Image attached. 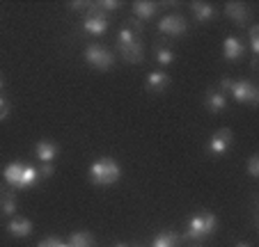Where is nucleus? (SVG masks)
<instances>
[{
    "instance_id": "nucleus-3",
    "label": "nucleus",
    "mask_w": 259,
    "mask_h": 247,
    "mask_svg": "<svg viewBox=\"0 0 259 247\" xmlns=\"http://www.w3.org/2000/svg\"><path fill=\"white\" fill-rule=\"evenodd\" d=\"M215 227H218L215 215L211 211H204V213L191 218V222L186 227V238L188 240H204V238H209L215 231Z\"/></svg>"
},
{
    "instance_id": "nucleus-24",
    "label": "nucleus",
    "mask_w": 259,
    "mask_h": 247,
    "mask_svg": "<svg viewBox=\"0 0 259 247\" xmlns=\"http://www.w3.org/2000/svg\"><path fill=\"white\" fill-rule=\"evenodd\" d=\"M248 174L250 176H259V156L257 154L250 156V160H248Z\"/></svg>"
},
{
    "instance_id": "nucleus-19",
    "label": "nucleus",
    "mask_w": 259,
    "mask_h": 247,
    "mask_svg": "<svg viewBox=\"0 0 259 247\" xmlns=\"http://www.w3.org/2000/svg\"><path fill=\"white\" fill-rule=\"evenodd\" d=\"M191 12L197 21H209V19H213V14H215L213 5H209V3H193Z\"/></svg>"
},
{
    "instance_id": "nucleus-1",
    "label": "nucleus",
    "mask_w": 259,
    "mask_h": 247,
    "mask_svg": "<svg viewBox=\"0 0 259 247\" xmlns=\"http://www.w3.org/2000/svg\"><path fill=\"white\" fill-rule=\"evenodd\" d=\"M122 176V167L113 158H99L97 163L90 165V181L94 185H113Z\"/></svg>"
},
{
    "instance_id": "nucleus-18",
    "label": "nucleus",
    "mask_w": 259,
    "mask_h": 247,
    "mask_svg": "<svg viewBox=\"0 0 259 247\" xmlns=\"http://www.w3.org/2000/svg\"><path fill=\"white\" fill-rule=\"evenodd\" d=\"M16 213V197L7 190H0V215H14Z\"/></svg>"
},
{
    "instance_id": "nucleus-2",
    "label": "nucleus",
    "mask_w": 259,
    "mask_h": 247,
    "mask_svg": "<svg viewBox=\"0 0 259 247\" xmlns=\"http://www.w3.org/2000/svg\"><path fill=\"white\" fill-rule=\"evenodd\" d=\"M5 181L12 185V188H30V185L37 183L39 179V170L32 167V165H25V163H12L5 167Z\"/></svg>"
},
{
    "instance_id": "nucleus-17",
    "label": "nucleus",
    "mask_w": 259,
    "mask_h": 247,
    "mask_svg": "<svg viewBox=\"0 0 259 247\" xmlns=\"http://www.w3.org/2000/svg\"><path fill=\"white\" fill-rule=\"evenodd\" d=\"M181 242V236L177 231H163L154 238L152 247H179Z\"/></svg>"
},
{
    "instance_id": "nucleus-31",
    "label": "nucleus",
    "mask_w": 259,
    "mask_h": 247,
    "mask_svg": "<svg viewBox=\"0 0 259 247\" xmlns=\"http://www.w3.org/2000/svg\"><path fill=\"white\" fill-rule=\"evenodd\" d=\"M3 87H5V82H3V76H0V89H3Z\"/></svg>"
},
{
    "instance_id": "nucleus-29",
    "label": "nucleus",
    "mask_w": 259,
    "mask_h": 247,
    "mask_svg": "<svg viewBox=\"0 0 259 247\" xmlns=\"http://www.w3.org/2000/svg\"><path fill=\"white\" fill-rule=\"evenodd\" d=\"M83 7H90L88 3H83V0H78V3H71V10H76V12H83Z\"/></svg>"
},
{
    "instance_id": "nucleus-15",
    "label": "nucleus",
    "mask_w": 259,
    "mask_h": 247,
    "mask_svg": "<svg viewBox=\"0 0 259 247\" xmlns=\"http://www.w3.org/2000/svg\"><path fill=\"white\" fill-rule=\"evenodd\" d=\"M167 85H170V78L163 71H152L147 76V89H152V92H163L167 89Z\"/></svg>"
},
{
    "instance_id": "nucleus-23",
    "label": "nucleus",
    "mask_w": 259,
    "mask_h": 247,
    "mask_svg": "<svg viewBox=\"0 0 259 247\" xmlns=\"http://www.w3.org/2000/svg\"><path fill=\"white\" fill-rule=\"evenodd\" d=\"M55 174V165L53 163H41L39 167V179H51Z\"/></svg>"
},
{
    "instance_id": "nucleus-6",
    "label": "nucleus",
    "mask_w": 259,
    "mask_h": 247,
    "mask_svg": "<svg viewBox=\"0 0 259 247\" xmlns=\"http://www.w3.org/2000/svg\"><path fill=\"white\" fill-rule=\"evenodd\" d=\"M230 92H232V96H234L239 103H248V106H257V103H259V92H257V87H254L250 80L232 82Z\"/></svg>"
},
{
    "instance_id": "nucleus-12",
    "label": "nucleus",
    "mask_w": 259,
    "mask_h": 247,
    "mask_svg": "<svg viewBox=\"0 0 259 247\" xmlns=\"http://www.w3.org/2000/svg\"><path fill=\"white\" fill-rule=\"evenodd\" d=\"M204 106L209 112H223L227 108V98L223 92H215V89H209L204 96Z\"/></svg>"
},
{
    "instance_id": "nucleus-26",
    "label": "nucleus",
    "mask_w": 259,
    "mask_h": 247,
    "mask_svg": "<svg viewBox=\"0 0 259 247\" xmlns=\"http://www.w3.org/2000/svg\"><path fill=\"white\" fill-rule=\"evenodd\" d=\"M99 10H108V12H115L119 10V3L117 0H101V3H97Z\"/></svg>"
},
{
    "instance_id": "nucleus-27",
    "label": "nucleus",
    "mask_w": 259,
    "mask_h": 247,
    "mask_svg": "<svg viewBox=\"0 0 259 247\" xmlns=\"http://www.w3.org/2000/svg\"><path fill=\"white\" fill-rule=\"evenodd\" d=\"M7 115H10V103H7L5 98L0 96V121L7 119Z\"/></svg>"
},
{
    "instance_id": "nucleus-4",
    "label": "nucleus",
    "mask_w": 259,
    "mask_h": 247,
    "mask_svg": "<svg viewBox=\"0 0 259 247\" xmlns=\"http://www.w3.org/2000/svg\"><path fill=\"white\" fill-rule=\"evenodd\" d=\"M85 62L90 67L99 69V71H108V69L113 67V53L101 44H90L85 48Z\"/></svg>"
},
{
    "instance_id": "nucleus-16",
    "label": "nucleus",
    "mask_w": 259,
    "mask_h": 247,
    "mask_svg": "<svg viewBox=\"0 0 259 247\" xmlns=\"http://www.w3.org/2000/svg\"><path fill=\"white\" fill-rule=\"evenodd\" d=\"M133 14H136L138 21H147L152 19L154 14H156V3H145V0H138V3H133Z\"/></svg>"
},
{
    "instance_id": "nucleus-32",
    "label": "nucleus",
    "mask_w": 259,
    "mask_h": 247,
    "mask_svg": "<svg viewBox=\"0 0 259 247\" xmlns=\"http://www.w3.org/2000/svg\"><path fill=\"white\" fill-rule=\"evenodd\" d=\"M117 247H126V245H117Z\"/></svg>"
},
{
    "instance_id": "nucleus-14",
    "label": "nucleus",
    "mask_w": 259,
    "mask_h": 247,
    "mask_svg": "<svg viewBox=\"0 0 259 247\" xmlns=\"http://www.w3.org/2000/svg\"><path fill=\"white\" fill-rule=\"evenodd\" d=\"M243 44H241L236 37H227L225 41H223V55H225V60H239L243 58Z\"/></svg>"
},
{
    "instance_id": "nucleus-21",
    "label": "nucleus",
    "mask_w": 259,
    "mask_h": 247,
    "mask_svg": "<svg viewBox=\"0 0 259 247\" xmlns=\"http://www.w3.org/2000/svg\"><path fill=\"white\" fill-rule=\"evenodd\" d=\"M156 62L161 64V67H170V64L175 62V53H172L170 48H165V46H158L156 48Z\"/></svg>"
},
{
    "instance_id": "nucleus-28",
    "label": "nucleus",
    "mask_w": 259,
    "mask_h": 247,
    "mask_svg": "<svg viewBox=\"0 0 259 247\" xmlns=\"http://www.w3.org/2000/svg\"><path fill=\"white\" fill-rule=\"evenodd\" d=\"M232 78H223V80H220V89H223V94H225V89H230L232 87Z\"/></svg>"
},
{
    "instance_id": "nucleus-9",
    "label": "nucleus",
    "mask_w": 259,
    "mask_h": 247,
    "mask_svg": "<svg viewBox=\"0 0 259 247\" xmlns=\"http://www.w3.org/2000/svg\"><path fill=\"white\" fill-rule=\"evenodd\" d=\"M34 154H37V158H39L41 163H53L60 154V146L53 144V142H49V140H41V142H37V146H34Z\"/></svg>"
},
{
    "instance_id": "nucleus-11",
    "label": "nucleus",
    "mask_w": 259,
    "mask_h": 247,
    "mask_svg": "<svg viewBox=\"0 0 259 247\" xmlns=\"http://www.w3.org/2000/svg\"><path fill=\"white\" fill-rule=\"evenodd\" d=\"M7 231L14 238H28L32 233V222L28 218H14L10 224H7Z\"/></svg>"
},
{
    "instance_id": "nucleus-25",
    "label": "nucleus",
    "mask_w": 259,
    "mask_h": 247,
    "mask_svg": "<svg viewBox=\"0 0 259 247\" xmlns=\"http://www.w3.org/2000/svg\"><path fill=\"white\" fill-rule=\"evenodd\" d=\"M37 247H69V245H67V242H62L60 238H44V240H41Z\"/></svg>"
},
{
    "instance_id": "nucleus-8",
    "label": "nucleus",
    "mask_w": 259,
    "mask_h": 247,
    "mask_svg": "<svg viewBox=\"0 0 259 247\" xmlns=\"http://www.w3.org/2000/svg\"><path fill=\"white\" fill-rule=\"evenodd\" d=\"M158 28H161V32H165V34L179 37V34H184L188 30V23L184 21V16H179V14H167L161 19Z\"/></svg>"
},
{
    "instance_id": "nucleus-30",
    "label": "nucleus",
    "mask_w": 259,
    "mask_h": 247,
    "mask_svg": "<svg viewBox=\"0 0 259 247\" xmlns=\"http://www.w3.org/2000/svg\"><path fill=\"white\" fill-rule=\"evenodd\" d=\"M236 247H250V245H248V242H239V245H236Z\"/></svg>"
},
{
    "instance_id": "nucleus-22",
    "label": "nucleus",
    "mask_w": 259,
    "mask_h": 247,
    "mask_svg": "<svg viewBox=\"0 0 259 247\" xmlns=\"http://www.w3.org/2000/svg\"><path fill=\"white\" fill-rule=\"evenodd\" d=\"M250 48H252V58L259 55V25L250 28Z\"/></svg>"
},
{
    "instance_id": "nucleus-10",
    "label": "nucleus",
    "mask_w": 259,
    "mask_h": 247,
    "mask_svg": "<svg viewBox=\"0 0 259 247\" xmlns=\"http://www.w3.org/2000/svg\"><path fill=\"white\" fill-rule=\"evenodd\" d=\"M119 53H122V58L126 60V62H131V64H138L142 58H145V48H142L140 39H138V41H133V44L119 46Z\"/></svg>"
},
{
    "instance_id": "nucleus-5",
    "label": "nucleus",
    "mask_w": 259,
    "mask_h": 247,
    "mask_svg": "<svg viewBox=\"0 0 259 247\" xmlns=\"http://www.w3.org/2000/svg\"><path fill=\"white\" fill-rule=\"evenodd\" d=\"M83 28L88 34H103L108 30V19L103 14V10H99L97 5H90L88 7V14H85L83 21Z\"/></svg>"
},
{
    "instance_id": "nucleus-13",
    "label": "nucleus",
    "mask_w": 259,
    "mask_h": 247,
    "mask_svg": "<svg viewBox=\"0 0 259 247\" xmlns=\"http://www.w3.org/2000/svg\"><path fill=\"white\" fill-rule=\"evenodd\" d=\"M225 14L230 16L234 23H245L250 19V10L243 3H227L225 5Z\"/></svg>"
},
{
    "instance_id": "nucleus-7",
    "label": "nucleus",
    "mask_w": 259,
    "mask_h": 247,
    "mask_svg": "<svg viewBox=\"0 0 259 247\" xmlns=\"http://www.w3.org/2000/svg\"><path fill=\"white\" fill-rule=\"evenodd\" d=\"M230 146H232V131L230 128H220V131H215L213 135H211L209 151L213 156H225L227 151H230Z\"/></svg>"
},
{
    "instance_id": "nucleus-20",
    "label": "nucleus",
    "mask_w": 259,
    "mask_h": 247,
    "mask_svg": "<svg viewBox=\"0 0 259 247\" xmlns=\"http://www.w3.org/2000/svg\"><path fill=\"white\" fill-rule=\"evenodd\" d=\"M67 245L69 247H92L94 238H92V233H88V231H76V233H71Z\"/></svg>"
}]
</instances>
